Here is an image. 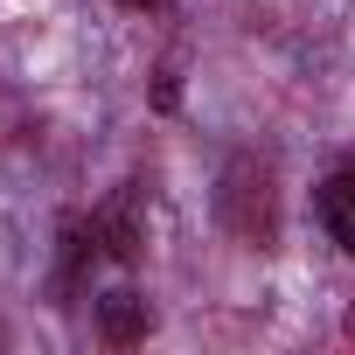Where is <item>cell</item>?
Returning a JSON list of instances; mask_svg holds the SVG:
<instances>
[{"instance_id":"obj_2","label":"cell","mask_w":355,"mask_h":355,"mask_svg":"<svg viewBox=\"0 0 355 355\" xmlns=\"http://www.w3.org/2000/svg\"><path fill=\"white\" fill-rule=\"evenodd\" d=\"M313 216H320V230H327V244L355 258V167H341V174H327V182L313 189Z\"/></svg>"},{"instance_id":"obj_3","label":"cell","mask_w":355,"mask_h":355,"mask_svg":"<svg viewBox=\"0 0 355 355\" xmlns=\"http://www.w3.org/2000/svg\"><path fill=\"white\" fill-rule=\"evenodd\" d=\"M98 334H105L112 348H132V341H146V334H153V306H146L132 286H119V293H105V300H98Z\"/></svg>"},{"instance_id":"obj_4","label":"cell","mask_w":355,"mask_h":355,"mask_svg":"<svg viewBox=\"0 0 355 355\" xmlns=\"http://www.w3.org/2000/svg\"><path fill=\"white\" fill-rule=\"evenodd\" d=\"M91 230H98V244H105L112 258H132V251H139V223H132V189H125L119 202L91 209Z\"/></svg>"},{"instance_id":"obj_6","label":"cell","mask_w":355,"mask_h":355,"mask_svg":"<svg viewBox=\"0 0 355 355\" xmlns=\"http://www.w3.org/2000/svg\"><path fill=\"white\" fill-rule=\"evenodd\" d=\"M341 327H348V341H355V306H348V320H341Z\"/></svg>"},{"instance_id":"obj_1","label":"cell","mask_w":355,"mask_h":355,"mask_svg":"<svg viewBox=\"0 0 355 355\" xmlns=\"http://www.w3.org/2000/svg\"><path fill=\"white\" fill-rule=\"evenodd\" d=\"M216 216L230 237L272 251L279 244V167L265 153H230L223 182H216Z\"/></svg>"},{"instance_id":"obj_5","label":"cell","mask_w":355,"mask_h":355,"mask_svg":"<svg viewBox=\"0 0 355 355\" xmlns=\"http://www.w3.org/2000/svg\"><path fill=\"white\" fill-rule=\"evenodd\" d=\"M125 8H167V0H125Z\"/></svg>"}]
</instances>
